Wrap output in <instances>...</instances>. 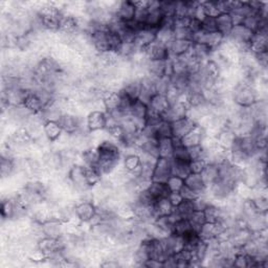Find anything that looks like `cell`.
<instances>
[{
    "instance_id": "26",
    "label": "cell",
    "mask_w": 268,
    "mask_h": 268,
    "mask_svg": "<svg viewBox=\"0 0 268 268\" xmlns=\"http://www.w3.org/2000/svg\"><path fill=\"white\" fill-rule=\"evenodd\" d=\"M63 129L61 127L59 121L47 120L44 124V134L45 137L52 143L56 142L63 134Z\"/></svg>"
},
{
    "instance_id": "15",
    "label": "cell",
    "mask_w": 268,
    "mask_h": 268,
    "mask_svg": "<svg viewBox=\"0 0 268 268\" xmlns=\"http://www.w3.org/2000/svg\"><path fill=\"white\" fill-rule=\"evenodd\" d=\"M171 126H172L173 138L181 140L186 134H188L195 126H196V124H195L192 119L186 116L184 118L173 121V123H171Z\"/></svg>"
},
{
    "instance_id": "17",
    "label": "cell",
    "mask_w": 268,
    "mask_h": 268,
    "mask_svg": "<svg viewBox=\"0 0 268 268\" xmlns=\"http://www.w3.org/2000/svg\"><path fill=\"white\" fill-rule=\"evenodd\" d=\"M205 137V131L202 127L196 125L188 134L181 139V144L187 148L193 147V146L201 145Z\"/></svg>"
},
{
    "instance_id": "20",
    "label": "cell",
    "mask_w": 268,
    "mask_h": 268,
    "mask_svg": "<svg viewBox=\"0 0 268 268\" xmlns=\"http://www.w3.org/2000/svg\"><path fill=\"white\" fill-rule=\"evenodd\" d=\"M59 32L66 33V34H76V33H78L79 32V28H78V19H77V17L63 12L62 16H61V19H60Z\"/></svg>"
},
{
    "instance_id": "36",
    "label": "cell",
    "mask_w": 268,
    "mask_h": 268,
    "mask_svg": "<svg viewBox=\"0 0 268 268\" xmlns=\"http://www.w3.org/2000/svg\"><path fill=\"white\" fill-rule=\"evenodd\" d=\"M155 134L157 140L165 138H173L171 123H169V121L165 119L158 121V124L155 126Z\"/></svg>"
},
{
    "instance_id": "9",
    "label": "cell",
    "mask_w": 268,
    "mask_h": 268,
    "mask_svg": "<svg viewBox=\"0 0 268 268\" xmlns=\"http://www.w3.org/2000/svg\"><path fill=\"white\" fill-rule=\"evenodd\" d=\"M225 226L220 222H205L199 229H198V236L200 239L204 241H210L215 238L220 237L224 231Z\"/></svg>"
},
{
    "instance_id": "3",
    "label": "cell",
    "mask_w": 268,
    "mask_h": 268,
    "mask_svg": "<svg viewBox=\"0 0 268 268\" xmlns=\"http://www.w3.org/2000/svg\"><path fill=\"white\" fill-rule=\"evenodd\" d=\"M156 29L142 27L134 36L133 44L139 52H145L156 40Z\"/></svg>"
},
{
    "instance_id": "42",
    "label": "cell",
    "mask_w": 268,
    "mask_h": 268,
    "mask_svg": "<svg viewBox=\"0 0 268 268\" xmlns=\"http://www.w3.org/2000/svg\"><path fill=\"white\" fill-rule=\"evenodd\" d=\"M188 152H189V156H190V160H191V161H195V160H203V161L206 162L205 150L203 149V147H202L201 145L193 146V147L188 148Z\"/></svg>"
},
{
    "instance_id": "32",
    "label": "cell",
    "mask_w": 268,
    "mask_h": 268,
    "mask_svg": "<svg viewBox=\"0 0 268 268\" xmlns=\"http://www.w3.org/2000/svg\"><path fill=\"white\" fill-rule=\"evenodd\" d=\"M0 174L2 179L6 180L15 174V160L0 157Z\"/></svg>"
},
{
    "instance_id": "28",
    "label": "cell",
    "mask_w": 268,
    "mask_h": 268,
    "mask_svg": "<svg viewBox=\"0 0 268 268\" xmlns=\"http://www.w3.org/2000/svg\"><path fill=\"white\" fill-rule=\"evenodd\" d=\"M147 190L154 200L161 199L163 197H168L169 194H170V191L167 187L166 182L151 181L150 185L147 188Z\"/></svg>"
},
{
    "instance_id": "22",
    "label": "cell",
    "mask_w": 268,
    "mask_h": 268,
    "mask_svg": "<svg viewBox=\"0 0 268 268\" xmlns=\"http://www.w3.org/2000/svg\"><path fill=\"white\" fill-rule=\"evenodd\" d=\"M193 42L191 40H177L175 39L169 46L170 58H179L187 55L192 48Z\"/></svg>"
},
{
    "instance_id": "16",
    "label": "cell",
    "mask_w": 268,
    "mask_h": 268,
    "mask_svg": "<svg viewBox=\"0 0 268 268\" xmlns=\"http://www.w3.org/2000/svg\"><path fill=\"white\" fill-rule=\"evenodd\" d=\"M146 56L149 60H168L170 58L169 47L158 41H154L147 50L145 51Z\"/></svg>"
},
{
    "instance_id": "18",
    "label": "cell",
    "mask_w": 268,
    "mask_h": 268,
    "mask_svg": "<svg viewBox=\"0 0 268 268\" xmlns=\"http://www.w3.org/2000/svg\"><path fill=\"white\" fill-rule=\"evenodd\" d=\"M236 139H237V134L235 133L233 129H230L228 127L222 129L216 137L217 144L220 146L222 149L227 150V151H229L231 147H233Z\"/></svg>"
},
{
    "instance_id": "8",
    "label": "cell",
    "mask_w": 268,
    "mask_h": 268,
    "mask_svg": "<svg viewBox=\"0 0 268 268\" xmlns=\"http://www.w3.org/2000/svg\"><path fill=\"white\" fill-rule=\"evenodd\" d=\"M188 110L189 105L184 100V96H182L180 101L171 104V106L168 109V111L163 115V119L169 121V123H173L175 120L186 117L188 114Z\"/></svg>"
},
{
    "instance_id": "35",
    "label": "cell",
    "mask_w": 268,
    "mask_h": 268,
    "mask_svg": "<svg viewBox=\"0 0 268 268\" xmlns=\"http://www.w3.org/2000/svg\"><path fill=\"white\" fill-rule=\"evenodd\" d=\"M190 174H191L190 163L172 160V175L178 176L182 179H186Z\"/></svg>"
},
{
    "instance_id": "34",
    "label": "cell",
    "mask_w": 268,
    "mask_h": 268,
    "mask_svg": "<svg viewBox=\"0 0 268 268\" xmlns=\"http://www.w3.org/2000/svg\"><path fill=\"white\" fill-rule=\"evenodd\" d=\"M264 19H266V18H262L259 13H254L253 12V13L249 14L247 17H245L244 20H243L242 26H244L250 32L255 33V32H258V30L261 26V22Z\"/></svg>"
},
{
    "instance_id": "29",
    "label": "cell",
    "mask_w": 268,
    "mask_h": 268,
    "mask_svg": "<svg viewBox=\"0 0 268 268\" xmlns=\"http://www.w3.org/2000/svg\"><path fill=\"white\" fill-rule=\"evenodd\" d=\"M24 106H26L32 113H40L43 110V103L39 99V96L34 91H30L24 101Z\"/></svg>"
},
{
    "instance_id": "25",
    "label": "cell",
    "mask_w": 268,
    "mask_h": 268,
    "mask_svg": "<svg viewBox=\"0 0 268 268\" xmlns=\"http://www.w3.org/2000/svg\"><path fill=\"white\" fill-rule=\"evenodd\" d=\"M102 101L104 103L106 111L116 110L120 106V94L117 91L105 90L102 96Z\"/></svg>"
},
{
    "instance_id": "37",
    "label": "cell",
    "mask_w": 268,
    "mask_h": 268,
    "mask_svg": "<svg viewBox=\"0 0 268 268\" xmlns=\"http://www.w3.org/2000/svg\"><path fill=\"white\" fill-rule=\"evenodd\" d=\"M175 212L182 218V219H188L194 212V205L192 200H182L179 205H177L175 208Z\"/></svg>"
},
{
    "instance_id": "1",
    "label": "cell",
    "mask_w": 268,
    "mask_h": 268,
    "mask_svg": "<svg viewBox=\"0 0 268 268\" xmlns=\"http://www.w3.org/2000/svg\"><path fill=\"white\" fill-rule=\"evenodd\" d=\"M230 96L233 103L239 107H250L258 101L252 85L242 82L231 90Z\"/></svg>"
},
{
    "instance_id": "33",
    "label": "cell",
    "mask_w": 268,
    "mask_h": 268,
    "mask_svg": "<svg viewBox=\"0 0 268 268\" xmlns=\"http://www.w3.org/2000/svg\"><path fill=\"white\" fill-rule=\"evenodd\" d=\"M84 173H85V177H86V180L88 182V185L90 186V188H92L95 185L99 184V182L103 179L102 173L100 172V170L97 169L96 167H90V166L84 167Z\"/></svg>"
},
{
    "instance_id": "24",
    "label": "cell",
    "mask_w": 268,
    "mask_h": 268,
    "mask_svg": "<svg viewBox=\"0 0 268 268\" xmlns=\"http://www.w3.org/2000/svg\"><path fill=\"white\" fill-rule=\"evenodd\" d=\"M215 20H216L217 32L223 35L226 38L234 28V23H233V20H231L229 13H222L217 18H215Z\"/></svg>"
},
{
    "instance_id": "4",
    "label": "cell",
    "mask_w": 268,
    "mask_h": 268,
    "mask_svg": "<svg viewBox=\"0 0 268 268\" xmlns=\"http://www.w3.org/2000/svg\"><path fill=\"white\" fill-rule=\"evenodd\" d=\"M84 116H80L74 113H64L62 115V117L60 118L59 123L62 127L63 131L68 133V134H72L77 131H79L80 129L83 128H87L86 127V121H85Z\"/></svg>"
},
{
    "instance_id": "11",
    "label": "cell",
    "mask_w": 268,
    "mask_h": 268,
    "mask_svg": "<svg viewBox=\"0 0 268 268\" xmlns=\"http://www.w3.org/2000/svg\"><path fill=\"white\" fill-rule=\"evenodd\" d=\"M249 52L253 55L268 52V32L258 31L253 33L249 42Z\"/></svg>"
},
{
    "instance_id": "38",
    "label": "cell",
    "mask_w": 268,
    "mask_h": 268,
    "mask_svg": "<svg viewBox=\"0 0 268 268\" xmlns=\"http://www.w3.org/2000/svg\"><path fill=\"white\" fill-rule=\"evenodd\" d=\"M202 9L206 17H211V18H217L219 15L221 14L220 10L218 8L217 5V0L215 2H202Z\"/></svg>"
},
{
    "instance_id": "2",
    "label": "cell",
    "mask_w": 268,
    "mask_h": 268,
    "mask_svg": "<svg viewBox=\"0 0 268 268\" xmlns=\"http://www.w3.org/2000/svg\"><path fill=\"white\" fill-rule=\"evenodd\" d=\"M67 177H68L70 184L72 186V189H74L77 196L79 194H82V193H85V192L91 190L90 186L88 185V182L86 180V177H85L83 166L75 165L69 170ZM77 196H76V198H77Z\"/></svg>"
},
{
    "instance_id": "40",
    "label": "cell",
    "mask_w": 268,
    "mask_h": 268,
    "mask_svg": "<svg viewBox=\"0 0 268 268\" xmlns=\"http://www.w3.org/2000/svg\"><path fill=\"white\" fill-rule=\"evenodd\" d=\"M166 184L170 192H180V190L185 186V179L175 175H171L166 181Z\"/></svg>"
},
{
    "instance_id": "46",
    "label": "cell",
    "mask_w": 268,
    "mask_h": 268,
    "mask_svg": "<svg viewBox=\"0 0 268 268\" xmlns=\"http://www.w3.org/2000/svg\"><path fill=\"white\" fill-rule=\"evenodd\" d=\"M201 30L205 33H212V32H217L216 28V20L215 18L211 17H205L201 21Z\"/></svg>"
},
{
    "instance_id": "5",
    "label": "cell",
    "mask_w": 268,
    "mask_h": 268,
    "mask_svg": "<svg viewBox=\"0 0 268 268\" xmlns=\"http://www.w3.org/2000/svg\"><path fill=\"white\" fill-rule=\"evenodd\" d=\"M172 175V158L158 157L155 163L152 181L166 182Z\"/></svg>"
},
{
    "instance_id": "13",
    "label": "cell",
    "mask_w": 268,
    "mask_h": 268,
    "mask_svg": "<svg viewBox=\"0 0 268 268\" xmlns=\"http://www.w3.org/2000/svg\"><path fill=\"white\" fill-rule=\"evenodd\" d=\"M44 237L59 239L64 235V222L57 218H52L42 224Z\"/></svg>"
},
{
    "instance_id": "50",
    "label": "cell",
    "mask_w": 268,
    "mask_h": 268,
    "mask_svg": "<svg viewBox=\"0 0 268 268\" xmlns=\"http://www.w3.org/2000/svg\"><path fill=\"white\" fill-rule=\"evenodd\" d=\"M145 267L160 268V267H164V264H163V262H160V261H156V260L149 259L147 262H146V264H145Z\"/></svg>"
},
{
    "instance_id": "6",
    "label": "cell",
    "mask_w": 268,
    "mask_h": 268,
    "mask_svg": "<svg viewBox=\"0 0 268 268\" xmlns=\"http://www.w3.org/2000/svg\"><path fill=\"white\" fill-rule=\"evenodd\" d=\"M129 115L136 121V124L139 126L140 130H142L146 126V124H147L148 105L143 103L140 100H136L131 106Z\"/></svg>"
},
{
    "instance_id": "41",
    "label": "cell",
    "mask_w": 268,
    "mask_h": 268,
    "mask_svg": "<svg viewBox=\"0 0 268 268\" xmlns=\"http://www.w3.org/2000/svg\"><path fill=\"white\" fill-rule=\"evenodd\" d=\"M192 229L193 228H192L188 219H180V220H178L173 226V234L184 236Z\"/></svg>"
},
{
    "instance_id": "47",
    "label": "cell",
    "mask_w": 268,
    "mask_h": 268,
    "mask_svg": "<svg viewBox=\"0 0 268 268\" xmlns=\"http://www.w3.org/2000/svg\"><path fill=\"white\" fill-rule=\"evenodd\" d=\"M205 161L203 160H195V161H191L190 162V170H191V173L193 174H201V172L203 171V169L206 166Z\"/></svg>"
},
{
    "instance_id": "30",
    "label": "cell",
    "mask_w": 268,
    "mask_h": 268,
    "mask_svg": "<svg viewBox=\"0 0 268 268\" xmlns=\"http://www.w3.org/2000/svg\"><path fill=\"white\" fill-rule=\"evenodd\" d=\"M200 175H201L203 181L205 182V185L208 187L211 186L213 182H215L219 178L218 166L215 164L208 163Z\"/></svg>"
},
{
    "instance_id": "48",
    "label": "cell",
    "mask_w": 268,
    "mask_h": 268,
    "mask_svg": "<svg viewBox=\"0 0 268 268\" xmlns=\"http://www.w3.org/2000/svg\"><path fill=\"white\" fill-rule=\"evenodd\" d=\"M180 195H181V197H182V199H184V200H194L195 198H196L197 196H198V195L196 194V193H195V192H193L190 188H188L186 185L184 186V188H182L181 190H180Z\"/></svg>"
},
{
    "instance_id": "44",
    "label": "cell",
    "mask_w": 268,
    "mask_h": 268,
    "mask_svg": "<svg viewBox=\"0 0 268 268\" xmlns=\"http://www.w3.org/2000/svg\"><path fill=\"white\" fill-rule=\"evenodd\" d=\"M193 201V205L195 211H204V209L208 206L209 204L212 203V200L210 199L208 194L200 195V196H197Z\"/></svg>"
},
{
    "instance_id": "23",
    "label": "cell",
    "mask_w": 268,
    "mask_h": 268,
    "mask_svg": "<svg viewBox=\"0 0 268 268\" xmlns=\"http://www.w3.org/2000/svg\"><path fill=\"white\" fill-rule=\"evenodd\" d=\"M175 208L174 205L170 201L168 197H163L161 199L155 200L153 204V213L155 216V219L157 217H163V216H169L174 212Z\"/></svg>"
},
{
    "instance_id": "12",
    "label": "cell",
    "mask_w": 268,
    "mask_h": 268,
    "mask_svg": "<svg viewBox=\"0 0 268 268\" xmlns=\"http://www.w3.org/2000/svg\"><path fill=\"white\" fill-rule=\"evenodd\" d=\"M86 127L89 132L102 131L106 129V112L104 111H91L87 114L86 118Z\"/></svg>"
},
{
    "instance_id": "31",
    "label": "cell",
    "mask_w": 268,
    "mask_h": 268,
    "mask_svg": "<svg viewBox=\"0 0 268 268\" xmlns=\"http://www.w3.org/2000/svg\"><path fill=\"white\" fill-rule=\"evenodd\" d=\"M174 152V144L172 138L158 140V154L160 157L172 158Z\"/></svg>"
},
{
    "instance_id": "10",
    "label": "cell",
    "mask_w": 268,
    "mask_h": 268,
    "mask_svg": "<svg viewBox=\"0 0 268 268\" xmlns=\"http://www.w3.org/2000/svg\"><path fill=\"white\" fill-rule=\"evenodd\" d=\"M76 216L84 223H89L96 214V205L93 201H80L75 206Z\"/></svg>"
},
{
    "instance_id": "39",
    "label": "cell",
    "mask_w": 268,
    "mask_h": 268,
    "mask_svg": "<svg viewBox=\"0 0 268 268\" xmlns=\"http://www.w3.org/2000/svg\"><path fill=\"white\" fill-rule=\"evenodd\" d=\"M188 220L194 230L198 231V229L206 222L205 217L202 211H195L189 218Z\"/></svg>"
},
{
    "instance_id": "43",
    "label": "cell",
    "mask_w": 268,
    "mask_h": 268,
    "mask_svg": "<svg viewBox=\"0 0 268 268\" xmlns=\"http://www.w3.org/2000/svg\"><path fill=\"white\" fill-rule=\"evenodd\" d=\"M257 211L261 214H265L268 211V199L267 195H257L251 198Z\"/></svg>"
},
{
    "instance_id": "19",
    "label": "cell",
    "mask_w": 268,
    "mask_h": 268,
    "mask_svg": "<svg viewBox=\"0 0 268 268\" xmlns=\"http://www.w3.org/2000/svg\"><path fill=\"white\" fill-rule=\"evenodd\" d=\"M123 167L128 173H130L133 176H137L142 168V160L139 154L132 153V154H127L123 156Z\"/></svg>"
},
{
    "instance_id": "14",
    "label": "cell",
    "mask_w": 268,
    "mask_h": 268,
    "mask_svg": "<svg viewBox=\"0 0 268 268\" xmlns=\"http://www.w3.org/2000/svg\"><path fill=\"white\" fill-rule=\"evenodd\" d=\"M136 12L137 9L134 7L133 2H129V0H126V2H119L117 9L115 11V17L120 21L128 23L134 20Z\"/></svg>"
},
{
    "instance_id": "49",
    "label": "cell",
    "mask_w": 268,
    "mask_h": 268,
    "mask_svg": "<svg viewBox=\"0 0 268 268\" xmlns=\"http://www.w3.org/2000/svg\"><path fill=\"white\" fill-rule=\"evenodd\" d=\"M168 198L171 201V203L174 205V208H176L177 205L180 204V202L184 200L181 197V195L179 192H170Z\"/></svg>"
},
{
    "instance_id": "45",
    "label": "cell",
    "mask_w": 268,
    "mask_h": 268,
    "mask_svg": "<svg viewBox=\"0 0 268 268\" xmlns=\"http://www.w3.org/2000/svg\"><path fill=\"white\" fill-rule=\"evenodd\" d=\"M174 38L177 40H191L192 41V32L186 27H173Z\"/></svg>"
},
{
    "instance_id": "27",
    "label": "cell",
    "mask_w": 268,
    "mask_h": 268,
    "mask_svg": "<svg viewBox=\"0 0 268 268\" xmlns=\"http://www.w3.org/2000/svg\"><path fill=\"white\" fill-rule=\"evenodd\" d=\"M213 52L214 51L209 46H206L204 44H199V43H193L192 48H191V53L193 57L196 60H198L200 63H203L205 62V61L210 60Z\"/></svg>"
},
{
    "instance_id": "21",
    "label": "cell",
    "mask_w": 268,
    "mask_h": 268,
    "mask_svg": "<svg viewBox=\"0 0 268 268\" xmlns=\"http://www.w3.org/2000/svg\"><path fill=\"white\" fill-rule=\"evenodd\" d=\"M185 185L188 188H190L193 192L196 193L198 196H200V195H204L206 194V192H208V186L205 185V182L203 181L200 174L191 173L185 179Z\"/></svg>"
},
{
    "instance_id": "7",
    "label": "cell",
    "mask_w": 268,
    "mask_h": 268,
    "mask_svg": "<svg viewBox=\"0 0 268 268\" xmlns=\"http://www.w3.org/2000/svg\"><path fill=\"white\" fill-rule=\"evenodd\" d=\"M90 42L96 54H103L106 52H110L109 46V31L108 29L95 31L90 35Z\"/></svg>"
}]
</instances>
